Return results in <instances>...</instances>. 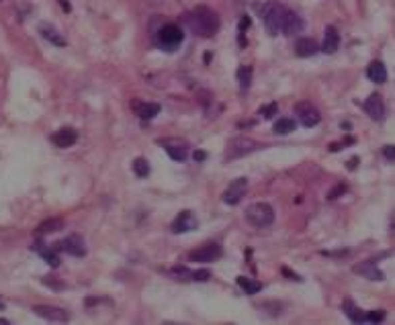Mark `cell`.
<instances>
[{
  "label": "cell",
  "mask_w": 395,
  "mask_h": 325,
  "mask_svg": "<svg viewBox=\"0 0 395 325\" xmlns=\"http://www.w3.org/2000/svg\"><path fill=\"white\" fill-rule=\"evenodd\" d=\"M285 17H287V9L279 3H269L265 9H262V19H265V27L271 35H279L283 33V25H285Z\"/></svg>",
  "instance_id": "3"
},
{
  "label": "cell",
  "mask_w": 395,
  "mask_h": 325,
  "mask_svg": "<svg viewBox=\"0 0 395 325\" xmlns=\"http://www.w3.org/2000/svg\"><path fill=\"white\" fill-rule=\"evenodd\" d=\"M385 319V311H371V313H364V321L368 323H379Z\"/></svg>",
  "instance_id": "30"
},
{
  "label": "cell",
  "mask_w": 395,
  "mask_h": 325,
  "mask_svg": "<svg viewBox=\"0 0 395 325\" xmlns=\"http://www.w3.org/2000/svg\"><path fill=\"white\" fill-rule=\"evenodd\" d=\"M39 31H41L43 39L51 41V43H54V45H58V47H66V39L60 35V31H58L56 27H51V25H41V27H39Z\"/></svg>",
  "instance_id": "21"
},
{
  "label": "cell",
  "mask_w": 395,
  "mask_h": 325,
  "mask_svg": "<svg viewBox=\"0 0 395 325\" xmlns=\"http://www.w3.org/2000/svg\"><path fill=\"white\" fill-rule=\"evenodd\" d=\"M366 76L371 82H377V84H383L387 80V70L383 66V62H371L368 68H366Z\"/></svg>",
  "instance_id": "20"
},
{
  "label": "cell",
  "mask_w": 395,
  "mask_h": 325,
  "mask_svg": "<svg viewBox=\"0 0 395 325\" xmlns=\"http://www.w3.org/2000/svg\"><path fill=\"white\" fill-rule=\"evenodd\" d=\"M60 229H64V219L54 217V219H47V221L39 223L37 235H49V233H56V231H60Z\"/></svg>",
  "instance_id": "23"
},
{
  "label": "cell",
  "mask_w": 395,
  "mask_h": 325,
  "mask_svg": "<svg viewBox=\"0 0 395 325\" xmlns=\"http://www.w3.org/2000/svg\"><path fill=\"white\" fill-rule=\"evenodd\" d=\"M364 111L373 121H383L385 119V102L379 94H371L364 102Z\"/></svg>",
  "instance_id": "13"
},
{
  "label": "cell",
  "mask_w": 395,
  "mask_h": 325,
  "mask_svg": "<svg viewBox=\"0 0 395 325\" xmlns=\"http://www.w3.org/2000/svg\"><path fill=\"white\" fill-rule=\"evenodd\" d=\"M43 284H49V286H54V288H64V284H62V282H54V276L43 278Z\"/></svg>",
  "instance_id": "34"
},
{
  "label": "cell",
  "mask_w": 395,
  "mask_h": 325,
  "mask_svg": "<svg viewBox=\"0 0 395 325\" xmlns=\"http://www.w3.org/2000/svg\"><path fill=\"white\" fill-rule=\"evenodd\" d=\"M273 131H275L277 135H289V133L295 131V121H293L291 117H281V119L275 123Z\"/></svg>",
  "instance_id": "25"
},
{
  "label": "cell",
  "mask_w": 395,
  "mask_h": 325,
  "mask_svg": "<svg viewBox=\"0 0 395 325\" xmlns=\"http://www.w3.org/2000/svg\"><path fill=\"white\" fill-rule=\"evenodd\" d=\"M246 188H248V180H246V178H235V180L223 191V195H221L223 203H225V205H238V203L242 201Z\"/></svg>",
  "instance_id": "9"
},
{
  "label": "cell",
  "mask_w": 395,
  "mask_h": 325,
  "mask_svg": "<svg viewBox=\"0 0 395 325\" xmlns=\"http://www.w3.org/2000/svg\"><path fill=\"white\" fill-rule=\"evenodd\" d=\"M33 311H35L39 317L47 319V321H56V323L68 321V313H66L64 309H60V307H54V305H35Z\"/></svg>",
  "instance_id": "12"
},
{
  "label": "cell",
  "mask_w": 395,
  "mask_h": 325,
  "mask_svg": "<svg viewBox=\"0 0 395 325\" xmlns=\"http://www.w3.org/2000/svg\"><path fill=\"white\" fill-rule=\"evenodd\" d=\"M342 311L348 315L350 321H354V323H364V313H362V309L356 307L350 299H346V301L342 303Z\"/></svg>",
  "instance_id": "22"
},
{
  "label": "cell",
  "mask_w": 395,
  "mask_h": 325,
  "mask_svg": "<svg viewBox=\"0 0 395 325\" xmlns=\"http://www.w3.org/2000/svg\"><path fill=\"white\" fill-rule=\"evenodd\" d=\"M131 168H134L138 178H146L150 174V164H148V159H144V157H136L134 164H131Z\"/></svg>",
  "instance_id": "27"
},
{
  "label": "cell",
  "mask_w": 395,
  "mask_h": 325,
  "mask_svg": "<svg viewBox=\"0 0 395 325\" xmlns=\"http://www.w3.org/2000/svg\"><path fill=\"white\" fill-rule=\"evenodd\" d=\"M238 80H240V88L248 90L250 88V80H252V68L250 66H242L238 70Z\"/></svg>",
  "instance_id": "28"
},
{
  "label": "cell",
  "mask_w": 395,
  "mask_h": 325,
  "mask_svg": "<svg viewBox=\"0 0 395 325\" xmlns=\"http://www.w3.org/2000/svg\"><path fill=\"white\" fill-rule=\"evenodd\" d=\"M385 157L391 159V161L395 159V149H393V145H387V147H385Z\"/></svg>",
  "instance_id": "35"
},
{
  "label": "cell",
  "mask_w": 395,
  "mask_h": 325,
  "mask_svg": "<svg viewBox=\"0 0 395 325\" xmlns=\"http://www.w3.org/2000/svg\"><path fill=\"white\" fill-rule=\"evenodd\" d=\"M185 23L191 31H195L201 37H213L219 31V17L215 11L207 7H197L195 11L185 15Z\"/></svg>",
  "instance_id": "1"
},
{
  "label": "cell",
  "mask_w": 395,
  "mask_h": 325,
  "mask_svg": "<svg viewBox=\"0 0 395 325\" xmlns=\"http://www.w3.org/2000/svg\"><path fill=\"white\" fill-rule=\"evenodd\" d=\"M283 272H285V274H287V276H289V278H291V280H301V278H299V276H297V274H293V272H289V270H287V268H283Z\"/></svg>",
  "instance_id": "37"
},
{
  "label": "cell",
  "mask_w": 395,
  "mask_h": 325,
  "mask_svg": "<svg viewBox=\"0 0 395 325\" xmlns=\"http://www.w3.org/2000/svg\"><path fill=\"white\" fill-rule=\"evenodd\" d=\"M58 3H60V7H62L66 13H70V11H72V7H70V3H68V0H58Z\"/></svg>",
  "instance_id": "36"
},
{
  "label": "cell",
  "mask_w": 395,
  "mask_h": 325,
  "mask_svg": "<svg viewBox=\"0 0 395 325\" xmlns=\"http://www.w3.org/2000/svg\"><path fill=\"white\" fill-rule=\"evenodd\" d=\"M195 159H205V151H195Z\"/></svg>",
  "instance_id": "38"
},
{
  "label": "cell",
  "mask_w": 395,
  "mask_h": 325,
  "mask_svg": "<svg viewBox=\"0 0 395 325\" xmlns=\"http://www.w3.org/2000/svg\"><path fill=\"white\" fill-rule=\"evenodd\" d=\"M244 217L254 227H269L275 221V209L269 203H252L246 209Z\"/></svg>",
  "instance_id": "4"
},
{
  "label": "cell",
  "mask_w": 395,
  "mask_h": 325,
  "mask_svg": "<svg viewBox=\"0 0 395 325\" xmlns=\"http://www.w3.org/2000/svg\"><path fill=\"white\" fill-rule=\"evenodd\" d=\"M182 39H185V33H182V29H180L178 25H174V23H166V25H162V27L156 31V43H158V47L164 49V51H176V49L180 47Z\"/></svg>",
  "instance_id": "2"
},
{
  "label": "cell",
  "mask_w": 395,
  "mask_h": 325,
  "mask_svg": "<svg viewBox=\"0 0 395 325\" xmlns=\"http://www.w3.org/2000/svg\"><path fill=\"white\" fill-rule=\"evenodd\" d=\"M320 51V47H318V43L311 39V37H301V39H297V43H295V53L299 56V58H311V56H315Z\"/></svg>",
  "instance_id": "17"
},
{
  "label": "cell",
  "mask_w": 395,
  "mask_h": 325,
  "mask_svg": "<svg viewBox=\"0 0 395 325\" xmlns=\"http://www.w3.org/2000/svg\"><path fill=\"white\" fill-rule=\"evenodd\" d=\"M295 115L299 117V121H301L303 127H315V125L322 121L320 111H318L311 102H307V100L295 104Z\"/></svg>",
  "instance_id": "7"
},
{
  "label": "cell",
  "mask_w": 395,
  "mask_h": 325,
  "mask_svg": "<svg viewBox=\"0 0 395 325\" xmlns=\"http://www.w3.org/2000/svg\"><path fill=\"white\" fill-rule=\"evenodd\" d=\"M352 272H356V274H360V276H364V278H368V280H383V278H385V274L377 268L375 260H364V262H360V264H356V266L352 268Z\"/></svg>",
  "instance_id": "14"
},
{
  "label": "cell",
  "mask_w": 395,
  "mask_h": 325,
  "mask_svg": "<svg viewBox=\"0 0 395 325\" xmlns=\"http://www.w3.org/2000/svg\"><path fill=\"white\" fill-rule=\"evenodd\" d=\"M76 141H78V131H76L74 127H62V129H58V131L51 135V143H54L56 147H62V149L72 147Z\"/></svg>",
  "instance_id": "10"
},
{
  "label": "cell",
  "mask_w": 395,
  "mask_h": 325,
  "mask_svg": "<svg viewBox=\"0 0 395 325\" xmlns=\"http://www.w3.org/2000/svg\"><path fill=\"white\" fill-rule=\"evenodd\" d=\"M344 191H346V186H344V184H338V186H336L334 191H330V195H328V199H332V201H334V199H338V195H342Z\"/></svg>",
  "instance_id": "33"
},
{
  "label": "cell",
  "mask_w": 395,
  "mask_h": 325,
  "mask_svg": "<svg viewBox=\"0 0 395 325\" xmlns=\"http://www.w3.org/2000/svg\"><path fill=\"white\" fill-rule=\"evenodd\" d=\"M33 248H35V250H37V252H39V254H41L47 262H49V266H54V268H56V266L60 264V256H58V252H56L54 248H41V243H35Z\"/></svg>",
  "instance_id": "26"
},
{
  "label": "cell",
  "mask_w": 395,
  "mask_h": 325,
  "mask_svg": "<svg viewBox=\"0 0 395 325\" xmlns=\"http://www.w3.org/2000/svg\"><path fill=\"white\" fill-rule=\"evenodd\" d=\"M54 250H56V252H66V254L76 256V258H80V256L86 254V246H84V239H82L80 235H70V237H66L64 241L54 243Z\"/></svg>",
  "instance_id": "8"
},
{
  "label": "cell",
  "mask_w": 395,
  "mask_h": 325,
  "mask_svg": "<svg viewBox=\"0 0 395 325\" xmlns=\"http://www.w3.org/2000/svg\"><path fill=\"white\" fill-rule=\"evenodd\" d=\"M211 278V272L209 270H197V272H191V280L195 282H205Z\"/></svg>",
  "instance_id": "32"
},
{
  "label": "cell",
  "mask_w": 395,
  "mask_h": 325,
  "mask_svg": "<svg viewBox=\"0 0 395 325\" xmlns=\"http://www.w3.org/2000/svg\"><path fill=\"white\" fill-rule=\"evenodd\" d=\"M258 147V143L250 137H233L227 141L225 145V159H235V157H242L250 151H254Z\"/></svg>",
  "instance_id": "5"
},
{
  "label": "cell",
  "mask_w": 395,
  "mask_h": 325,
  "mask_svg": "<svg viewBox=\"0 0 395 325\" xmlns=\"http://www.w3.org/2000/svg\"><path fill=\"white\" fill-rule=\"evenodd\" d=\"M195 227H197V219H195V215H193L191 211L178 213V217H176L174 223H172V231H174V233H187V231H191V229H195Z\"/></svg>",
  "instance_id": "15"
},
{
  "label": "cell",
  "mask_w": 395,
  "mask_h": 325,
  "mask_svg": "<svg viewBox=\"0 0 395 325\" xmlns=\"http://www.w3.org/2000/svg\"><path fill=\"white\" fill-rule=\"evenodd\" d=\"M338 45H340V35H338V31H336V27H326V31H324V43H322V51L324 53H336V49H338Z\"/></svg>",
  "instance_id": "16"
},
{
  "label": "cell",
  "mask_w": 395,
  "mask_h": 325,
  "mask_svg": "<svg viewBox=\"0 0 395 325\" xmlns=\"http://www.w3.org/2000/svg\"><path fill=\"white\" fill-rule=\"evenodd\" d=\"M303 31V21L299 15L287 11V17H285V25H283V33L285 35H295V33H301Z\"/></svg>",
  "instance_id": "18"
},
{
  "label": "cell",
  "mask_w": 395,
  "mask_h": 325,
  "mask_svg": "<svg viewBox=\"0 0 395 325\" xmlns=\"http://www.w3.org/2000/svg\"><path fill=\"white\" fill-rule=\"evenodd\" d=\"M0 325H9V319H3V317H0Z\"/></svg>",
  "instance_id": "39"
},
{
  "label": "cell",
  "mask_w": 395,
  "mask_h": 325,
  "mask_svg": "<svg viewBox=\"0 0 395 325\" xmlns=\"http://www.w3.org/2000/svg\"><path fill=\"white\" fill-rule=\"evenodd\" d=\"M134 109H136L138 117L144 121H150L160 113V104H156V102H136Z\"/></svg>",
  "instance_id": "19"
},
{
  "label": "cell",
  "mask_w": 395,
  "mask_h": 325,
  "mask_svg": "<svg viewBox=\"0 0 395 325\" xmlns=\"http://www.w3.org/2000/svg\"><path fill=\"white\" fill-rule=\"evenodd\" d=\"M172 276H174V280H191V272L187 270V268H174L172 272H170Z\"/></svg>",
  "instance_id": "31"
},
{
  "label": "cell",
  "mask_w": 395,
  "mask_h": 325,
  "mask_svg": "<svg viewBox=\"0 0 395 325\" xmlns=\"http://www.w3.org/2000/svg\"><path fill=\"white\" fill-rule=\"evenodd\" d=\"M166 149V153L174 159V161H185L187 155H189V145L182 141V139H164L160 141Z\"/></svg>",
  "instance_id": "11"
},
{
  "label": "cell",
  "mask_w": 395,
  "mask_h": 325,
  "mask_svg": "<svg viewBox=\"0 0 395 325\" xmlns=\"http://www.w3.org/2000/svg\"><path fill=\"white\" fill-rule=\"evenodd\" d=\"M238 286L246 292V294H256L262 290V282L256 278H248V276H238Z\"/></svg>",
  "instance_id": "24"
},
{
  "label": "cell",
  "mask_w": 395,
  "mask_h": 325,
  "mask_svg": "<svg viewBox=\"0 0 395 325\" xmlns=\"http://www.w3.org/2000/svg\"><path fill=\"white\" fill-rule=\"evenodd\" d=\"M217 258H221V246L215 243V241H207V243L199 246L197 250H193V252L189 254V260H191V262H201V264L215 262Z\"/></svg>",
  "instance_id": "6"
},
{
  "label": "cell",
  "mask_w": 395,
  "mask_h": 325,
  "mask_svg": "<svg viewBox=\"0 0 395 325\" xmlns=\"http://www.w3.org/2000/svg\"><path fill=\"white\" fill-rule=\"evenodd\" d=\"M277 111H279V106H277V102H273V104H269V106H262V109L258 111V115H262L265 119H273V117L277 115Z\"/></svg>",
  "instance_id": "29"
}]
</instances>
